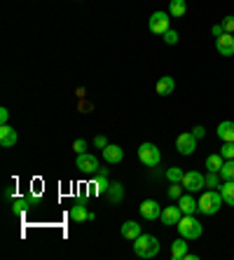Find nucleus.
<instances>
[{
    "mask_svg": "<svg viewBox=\"0 0 234 260\" xmlns=\"http://www.w3.org/2000/svg\"><path fill=\"white\" fill-rule=\"evenodd\" d=\"M134 253L138 258H154V255L160 253V242H157V237L152 235H141L134 239Z\"/></svg>",
    "mask_w": 234,
    "mask_h": 260,
    "instance_id": "1",
    "label": "nucleus"
},
{
    "mask_svg": "<svg viewBox=\"0 0 234 260\" xmlns=\"http://www.w3.org/2000/svg\"><path fill=\"white\" fill-rule=\"evenodd\" d=\"M222 194L216 192V190H209V192H204L202 197L197 200V209L199 213H204V216H216L218 211H220L222 206Z\"/></svg>",
    "mask_w": 234,
    "mask_h": 260,
    "instance_id": "2",
    "label": "nucleus"
},
{
    "mask_svg": "<svg viewBox=\"0 0 234 260\" xmlns=\"http://www.w3.org/2000/svg\"><path fill=\"white\" fill-rule=\"evenodd\" d=\"M176 228H178L180 237H185V239H199V237H202V232H204L202 223H199L194 216H183V218H180V223L176 225Z\"/></svg>",
    "mask_w": 234,
    "mask_h": 260,
    "instance_id": "3",
    "label": "nucleus"
},
{
    "mask_svg": "<svg viewBox=\"0 0 234 260\" xmlns=\"http://www.w3.org/2000/svg\"><path fill=\"white\" fill-rule=\"evenodd\" d=\"M138 159H141L145 167H157L162 162V152L154 143H141L138 145Z\"/></svg>",
    "mask_w": 234,
    "mask_h": 260,
    "instance_id": "4",
    "label": "nucleus"
},
{
    "mask_svg": "<svg viewBox=\"0 0 234 260\" xmlns=\"http://www.w3.org/2000/svg\"><path fill=\"white\" fill-rule=\"evenodd\" d=\"M183 188L187 192H199L202 188H206V176L199 174V171H187L183 176Z\"/></svg>",
    "mask_w": 234,
    "mask_h": 260,
    "instance_id": "5",
    "label": "nucleus"
},
{
    "mask_svg": "<svg viewBox=\"0 0 234 260\" xmlns=\"http://www.w3.org/2000/svg\"><path fill=\"white\" fill-rule=\"evenodd\" d=\"M75 167H77V171H82V174H96V171L101 169V167H99V159L94 157V155H89V152H82V155H77V159H75Z\"/></svg>",
    "mask_w": 234,
    "mask_h": 260,
    "instance_id": "6",
    "label": "nucleus"
},
{
    "mask_svg": "<svg viewBox=\"0 0 234 260\" xmlns=\"http://www.w3.org/2000/svg\"><path fill=\"white\" fill-rule=\"evenodd\" d=\"M176 150L180 155H192V152L197 150V139H194V134H180L178 139H176Z\"/></svg>",
    "mask_w": 234,
    "mask_h": 260,
    "instance_id": "7",
    "label": "nucleus"
},
{
    "mask_svg": "<svg viewBox=\"0 0 234 260\" xmlns=\"http://www.w3.org/2000/svg\"><path fill=\"white\" fill-rule=\"evenodd\" d=\"M148 26H150V30H152V33L164 36V33L169 30V14L167 12H154L152 17H150Z\"/></svg>",
    "mask_w": 234,
    "mask_h": 260,
    "instance_id": "8",
    "label": "nucleus"
},
{
    "mask_svg": "<svg viewBox=\"0 0 234 260\" xmlns=\"http://www.w3.org/2000/svg\"><path fill=\"white\" fill-rule=\"evenodd\" d=\"M216 49L220 52V56H234V36L232 33H222L220 38H216Z\"/></svg>",
    "mask_w": 234,
    "mask_h": 260,
    "instance_id": "9",
    "label": "nucleus"
},
{
    "mask_svg": "<svg viewBox=\"0 0 234 260\" xmlns=\"http://www.w3.org/2000/svg\"><path fill=\"white\" fill-rule=\"evenodd\" d=\"M138 211H141V216L145 218V220H157V218L162 216V206L157 204L154 200H145L141 204V209H138Z\"/></svg>",
    "mask_w": 234,
    "mask_h": 260,
    "instance_id": "10",
    "label": "nucleus"
},
{
    "mask_svg": "<svg viewBox=\"0 0 234 260\" xmlns=\"http://www.w3.org/2000/svg\"><path fill=\"white\" fill-rule=\"evenodd\" d=\"M103 159L108 164H120L124 159V150L120 148V145H115V143H108L103 148Z\"/></svg>",
    "mask_w": 234,
    "mask_h": 260,
    "instance_id": "11",
    "label": "nucleus"
},
{
    "mask_svg": "<svg viewBox=\"0 0 234 260\" xmlns=\"http://www.w3.org/2000/svg\"><path fill=\"white\" fill-rule=\"evenodd\" d=\"M17 141H19V134L14 132V127L0 124V145H3V148H12Z\"/></svg>",
    "mask_w": 234,
    "mask_h": 260,
    "instance_id": "12",
    "label": "nucleus"
},
{
    "mask_svg": "<svg viewBox=\"0 0 234 260\" xmlns=\"http://www.w3.org/2000/svg\"><path fill=\"white\" fill-rule=\"evenodd\" d=\"M162 223L164 225H178L180 218H183V211H180V206H167L164 211H162Z\"/></svg>",
    "mask_w": 234,
    "mask_h": 260,
    "instance_id": "13",
    "label": "nucleus"
},
{
    "mask_svg": "<svg viewBox=\"0 0 234 260\" xmlns=\"http://www.w3.org/2000/svg\"><path fill=\"white\" fill-rule=\"evenodd\" d=\"M70 220H75V223H85V220H94V213L87 211L85 204H75L70 206Z\"/></svg>",
    "mask_w": 234,
    "mask_h": 260,
    "instance_id": "14",
    "label": "nucleus"
},
{
    "mask_svg": "<svg viewBox=\"0 0 234 260\" xmlns=\"http://www.w3.org/2000/svg\"><path fill=\"white\" fill-rule=\"evenodd\" d=\"M178 206H180V211H183V216H194V211H199L197 200H194L192 194H180Z\"/></svg>",
    "mask_w": 234,
    "mask_h": 260,
    "instance_id": "15",
    "label": "nucleus"
},
{
    "mask_svg": "<svg viewBox=\"0 0 234 260\" xmlns=\"http://www.w3.org/2000/svg\"><path fill=\"white\" fill-rule=\"evenodd\" d=\"M157 94L160 96H169V94H173V89H176V80L171 78V75H164V78L157 80Z\"/></svg>",
    "mask_w": 234,
    "mask_h": 260,
    "instance_id": "16",
    "label": "nucleus"
},
{
    "mask_svg": "<svg viewBox=\"0 0 234 260\" xmlns=\"http://www.w3.org/2000/svg\"><path fill=\"white\" fill-rule=\"evenodd\" d=\"M37 202L40 200H37V197H31V194H28V197H19V200L12 202V211L14 213H24V211H28L31 206H35Z\"/></svg>",
    "mask_w": 234,
    "mask_h": 260,
    "instance_id": "17",
    "label": "nucleus"
},
{
    "mask_svg": "<svg viewBox=\"0 0 234 260\" xmlns=\"http://www.w3.org/2000/svg\"><path fill=\"white\" fill-rule=\"evenodd\" d=\"M120 232H122L124 239H131V242H134L136 237L143 235V232H141V225L136 223V220H127V223L122 225V230H120Z\"/></svg>",
    "mask_w": 234,
    "mask_h": 260,
    "instance_id": "18",
    "label": "nucleus"
},
{
    "mask_svg": "<svg viewBox=\"0 0 234 260\" xmlns=\"http://www.w3.org/2000/svg\"><path fill=\"white\" fill-rule=\"evenodd\" d=\"M218 139H222L225 143H232L234 141V122L225 120L218 124Z\"/></svg>",
    "mask_w": 234,
    "mask_h": 260,
    "instance_id": "19",
    "label": "nucleus"
},
{
    "mask_svg": "<svg viewBox=\"0 0 234 260\" xmlns=\"http://www.w3.org/2000/svg\"><path fill=\"white\" fill-rule=\"evenodd\" d=\"M185 255H187V239L180 237V239H176V242L171 244V258L173 260H183Z\"/></svg>",
    "mask_w": 234,
    "mask_h": 260,
    "instance_id": "20",
    "label": "nucleus"
},
{
    "mask_svg": "<svg viewBox=\"0 0 234 260\" xmlns=\"http://www.w3.org/2000/svg\"><path fill=\"white\" fill-rule=\"evenodd\" d=\"M108 202H112V204H120L124 197V188H122V183H110V188H108Z\"/></svg>",
    "mask_w": 234,
    "mask_h": 260,
    "instance_id": "21",
    "label": "nucleus"
},
{
    "mask_svg": "<svg viewBox=\"0 0 234 260\" xmlns=\"http://www.w3.org/2000/svg\"><path fill=\"white\" fill-rule=\"evenodd\" d=\"M220 194H222V200H225V204L234 206V181H225L220 185Z\"/></svg>",
    "mask_w": 234,
    "mask_h": 260,
    "instance_id": "22",
    "label": "nucleus"
},
{
    "mask_svg": "<svg viewBox=\"0 0 234 260\" xmlns=\"http://www.w3.org/2000/svg\"><path fill=\"white\" fill-rule=\"evenodd\" d=\"M222 164H225V157H222V155H209V157H206V169L213 171V174H220Z\"/></svg>",
    "mask_w": 234,
    "mask_h": 260,
    "instance_id": "23",
    "label": "nucleus"
},
{
    "mask_svg": "<svg viewBox=\"0 0 234 260\" xmlns=\"http://www.w3.org/2000/svg\"><path fill=\"white\" fill-rule=\"evenodd\" d=\"M187 12V3H185V0H171V3H169V14H171V17H183V14Z\"/></svg>",
    "mask_w": 234,
    "mask_h": 260,
    "instance_id": "24",
    "label": "nucleus"
},
{
    "mask_svg": "<svg viewBox=\"0 0 234 260\" xmlns=\"http://www.w3.org/2000/svg\"><path fill=\"white\" fill-rule=\"evenodd\" d=\"M94 183H96L99 192H108V188H110V183H108V169H99V171H96Z\"/></svg>",
    "mask_w": 234,
    "mask_h": 260,
    "instance_id": "25",
    "label": "nucleus"
},
{
    "mask_svg": "<svg viewBox=\"0 0 234 260\" xmlns=\"http://www.w3.org/2000/svg\"><path fill=\"white\" fill-rule=\"evenodd\" d=\"M220 176L225 181H234V159H225V164H222V169H220Z\"/></svg>",
    "mask_w": 234,
    "mask_h": 260,
    "instance_id": "26",
    "label": "nucleus"
},
{
    "mask_svg": "<svg viewBox=\"0 0 234 260\" xmlns=\"http://www.w3.org/2000/svg\"><path fill=\"white\" fill-rule=\"evenodd\" d=\"M183 169L180 167H171V169H167V178L171 183H183Z\"/></svg>",
    "mask_w": 234,
    "mask_h": 260,
    "instance_id": "27",
    "label": "nucleus"
},
{
    "mask_svg": "<svg viewBox=\"0 0 234 260\" xmlns=\"http://www.w3.org/2000/svg\"><path fill=\"white\" fill-rule=\"evenodd\" d=\"M206 188H220V178H218V174H213V171L206 174Z\"/></svg>",
    "mask_w": 234,
    "mask_h": 260,
    "instance_id": "28",
    "label": "nucleus"
},
{
    "mask_svg": "<svg viewBox=\"0 0 234 260\" xmlns=\"http://www.w3.org/2000/svg\"><path fill=\"white\" fill-rule=\"evenodd\" d=\"M180 194H183V185H180V183H171L169 197H171V200H180Z\"/></svg>",
    "mask_w": 234,
    "mask_h": 260,
    "instance_id": "29",
    "label": "nucleus"
},
{
    "mask_svg": "<svg viewBox=\"0 0 234 260\" xmlns=\"http://www.w3.org/2000/svg\"><path fill=\"white\" fill-rule=\"evenodd\" d=\"M220 155L225 159H234V141H232V143H225V145H222V148H220Z\"/></svg>",
    "mask_w": 234,
    "mask_h": 260,
    "instance_id": "30",
    "label": "nucleus"
},
{
    "mask_svg": "<svg viewBox=\"0 0 234 260\" xmlns=\"http://www.w3.org/2000/svg\"><path fill=\"white\" fill-rule=\"evenodd\" d=\"M164 43H167V45H176V43H178V33H176L173 28H169L167 33H164Z\"/></svg>",
    "mask_w": 234,
    "mask_h": 260,
    "instance_id": "31",
    "label": "nucleus"
},
{
    "mask_svg": "<svg viewBox=\"0 0 234 260\" xmlns=\"http://www.w3.org/2000/svg\"><path fill=\"white\" fill-rule=\"evenodd\" d=\"M73 150L77 152V155H82V152L87 150V141H85V139H77V141L73 143Z\"/></svg>",
    "mask_w": 234,
    "mask_h": 260,
    "instance_id": "32",
    "label": "nucleus"
},
{
    "mask_svg": "<svg viewBox=\"0 0 234 260\" xmlns=\"http://www.w3.org/2000/svg\"><path fill=\"white\" fill-rule=\"evenodd\" d=\"M222 28H225V33H232V30H234V17H225Z\"/></svg>",
    "mask_w": 234,
    "mask_h": 260,
    "instance_id": "33",
    "label": "nucleus"
},
{
    "mask_svg": "<svg viewBox=\"0 0 234 260\" xmlns=\"http://www.w3.org/2000/svg\"><path fill=\"white\" fill-rule=\"evenodd\" d=\"M192 134H194V139H204V134H206V129H204L202 127V124H197V127H194V129H192Z\"/></svg>",
    "mask_w": 234,
    "mask_h": 260,
    "instance_id": "34",
    "label": "nucleus"
},
{
    "mask_svg": "<svg viewBox=\"0 0 234 260\" xmlns=\"http://www.w3.org/2000/svg\"><path fill=\"white\" fill-rule=\"evenodd\" d=\"M7 122H10V110L0 108V124H7Z\"/></svg>",
    "mask_w": 234,
    "mask_h": 260,
    "instance_id": "35",
    "label": "nucleus"
},
{
    "mask_svg": "<svg viewBox=\"0 0 234 260\" xmlns=\"http://www.w3.org/2000/svg\"><path fill=\"white\" fill-rule=\"evenodd\" d=\"M94 145H96V148H101V150H103L105 145H108V141H105V136H96V139H94Z\"/></svg>",
    "mask_w": 234,
    "mask_h": 260,
    "instance_id": "36",
    "label": "nucleus"
},
{
    "mask_svg": "<svg viewBox=\"0 0 234 260\" xmlns=\"http://www.w3.org/2000/svg\"><path fill=\"white\" fill-rule=\"evenodd\" d=\"M211 33H213V36H216V38H220L222 33H225V28H222V24H216V26H213V28H211Z\"/></svg>",
    "mask_w": 234,
    "mask_h": 260,
    "instance_id": "37",
    "label": "nucleus"
},
{
    "mask_svg": "<svg viewBox=\"0 0 234 260\" xmlns=\"http://www.w3.org/2000/svg\"><path fill=\"white\" fill-rule=\"evenodd\" d=\"M12 194H17V188H14V185H7V190H5V197H12Z\"/></svg>",
    "mask_w": 234,
    "mask_h": 260,
    "instance_id": "38",
    "label": "nucleus"
}]
</instances>
